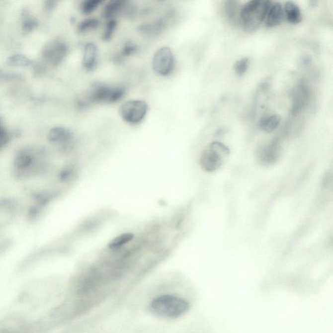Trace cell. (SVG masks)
<instances>
[{
  "label": "cell",
  "mask_w": 333,
  "mask_h": 333,
  "mask_svg": "<svg viewBox=\"0 0 333 333\" xmlns=\"http://www.w3.org/2000/svg\"><path fill=\"white\" fill-rule=\"evenodd\" d=\"M117 26V21L115 18L107 20L105 25L104 33H103L102 39L105 41H110L113 33L115 32L116 27Z\"/></svg>",
  "instance_id": "21"
},
{
  "label": "cell",
  "mask_w": 333,
  "mask_h": 333,
  "mask_svg": "<svg viewBox=\"0 0 333 333\" xmlns=\"http://www.w3.org/2000/svg\"><path fill=\"white\" fill-rule=\"evenodd\" d=\"M249 65H250V61L248 58H244L237 61L234 67L236 73L238 76L244 75L248 71Z\"/></svg>",
  "instance_id": "23"
},
{
  "label": "cell",
  "mask_w": 333,
  "mask_h": 333,
  "mask_svg": "<svg viewBox=\"0 0 333 333\" xmlns=\"http://www.w3.org/2000/svg\"><path fill=\"white\" fill-rule=\"evenodd\" d=\"M174 58L173 53L168 46L160 48L154 55L152 66L158 75L166 77L174 71Z\"/></svg>",
  "instance_id": "6"
},
{
  "label": "cell",
  "mask_w": 333,
  "mask_h": 333,
  "mask_svg": "<svg viewBox=\"0 0 333 333\" xmlns=\"http://www.w3.org/2000/svg\"><path fill=\"white\" fill-rule=\"evenodd\" d=\"M102 3L101 0H85L80 4V10L84 14L92 13Z\"/></svg>",
  "instance_id": "20"
},
{
  "label": "cell",
  "mask_w": 333,
  "mask_h": 333,
  "mask_svg": "<svg viewBox=\"0 0 333 333\" xmlns=\"http://www.w3.org/2000/svg\"><path fill=\"white\" fill-rule=\"evenodd\" d=\"M281 117L279 115L273 114L265 116L260 120L258 127L265 133H271L279 127Z\"/></svg>",
  "instance_id": "15"
},
{
  "label": "cell",
  "mask_w": 333,
  "mask_h": 333,
  "mask_svg": "<svg viewBox=\"0 0 333 333\" xmlns=\"http://www.w3.org/2000/svg\"><path fill=\"white\" fill-rule=\"evenodd\" d=\"M126 90L121 87H111L105 83H96L92 85L88 93V100L97 104H113L121 100Z\"/></svg>",
  "instance_id": "4"
},
{
  "label": "cell",
  "mask_w": 333,
  "mask_h": 333,
  "mask_svg": "<svg viewBox=\"0 0 333 333\" xmlns=\"http://www.w3.org/2000/svg\"><path fill=\"white\" fill-rule=\"evenodd\" d=\"M148 109V104L145 101L132 100L124 102L119 107V113L126 123L137 124L146 117Z\"/></svg>",
  "instance_id": "5"
},
{
  "label": "cell",
  "mask_w": 333,
  "mask_h": 333,
  "mask_svg": "<svg viewBox=\"0 0 333 333\" xmlns=\"http://www.w3.org/2000/svg\"><path fill=\"white\" fill-rule=\"evenodd\" d=\"M166 26V23L164 20H158L155 22L149 23L140 26L138 30L143 34L148 35H158L164 30Z\"/></svg>",
  "instance_id": "17"
},
{
  "label": "cell",
  "mask_w": 333,
  "mask_h": 333,
  "mask_svg": "<svg viewBox=\"0 0 333 333\" xmlns=\"http://www.w3.org/2000/svg\"><path fill=\"white\" fill-rule=\"evenodd\" d=\"M230 154L228 147L219 141H214L202 152L200 165L206 172L216 171L227 162Z\"/></svg>",
  "instance_id": "3"
},
{
  "label": "cell",
  "mask_w": 333,
  "mask_h": 333,
  "mask_svg": "<svg viewBox=\"0 0 333 333\" xmlns=\"http://www.w3.org/2000/svg\"><path fill=\"white\" fill-rule=\"evenodd\" d=\"M151 309L155 315L161 317L175 318L187 313L189 304L188 301L180 297L163 295L153 299Z\"/></svg>",
  "instance_id": "1"
},
{
  "label": "cell",
  "mask_w": 333,
  "mask_h": 333,
  "mask_svg": "<svg viewBox=\"0 0 333 333\" xmlns=\"http://www.w3.org/2000/svg\"><path fill=\"white\" fill-rule=\"evenodd\" d=\"M242 6L239 2L230 0L226 1L225 5V11L227 20L233 25L240 24V13Z\"/></svg>",
  "instance_id": "12"
},
{
  "label": "cell",
  "mask_w": 333,
  "mask_h": 333,
  "mask_svg": "<svg viewBox=\"0 0 333 333\" xmlns=\"http://www.w3.org/2000/svg\"><path fill=\"white\" fill-rule=\"evenodd\" d=\"M284 8L279 2H272L267 10L264 20L265 26L273 27L279 26L284 20Z\"/></svg>",
  "instance_id": "9"
},
{
  "label": "cell",
  "mask_w": 333,
  "mask_h": 333,
  "mask_svg": "<svg viewBox=\"0 0 333 333\" xmlns=\"http://www.w3.org/2000/svg\"><path fill=\"white\" fill-rule=\"evenodd\" d=\"M281 153L279 140L275 139L265 145L258 154V160L263 166H270L277 162Z\"/></svg>",
  "instance_id": "8"
},
{
  "label": "cell",
  "mask_w": 333,
  "mask_h": 333,
  "mask_svg": "<svg viewBox=\"0 0 333 333\" xmlns=\"http://www.w3.org/2000/svg\"><path fill=\"white\" fill-rule=\"evenodd\" d=\"M68 53L66 44L60 41H54L47 44L44 48L43 56L48 63L58 65L62 63Z\"/></svg>",
  "instance_id": "7"
},
{
  "label": "cell",
  "mask_w": 333,
  "mask_h": 333,
  "mask_svg": "<svg viewBox=\"0 0 333 333\" xmlns=\"http://www.w3.org/2000/svg\"><path fill=\"white\" fill-rule=\"evenodd\" d=\"M99 25H100V22L98 19L87 18L80 23L78 26V31L80 33L90 32L98 28Z\"/></svg>",
  "instance_id": "18"
},
{
  "label": "cell",
  "mask_w": 333,
  "mask_h": 333,
  "mask_svg": "<svg viewBox=\"0 0 333 333\" xmlns=\"http://www.w3.org/2000/svg\"><path fill=\"white\" fill-rule=\"evenodd\" d=\"M48 138L52 142L66 144L73 140V135L70 130L66 128L56 127L50 130Z\"/></svg>",
  "instance_id": "14"
},
{
  "label": "cell",
  "mask_w": 333,
  "mask_h": 333,
  "mask_svg": "<svg viewBox=\"0 0 333 333\" xmlns=\"http://www.w3.org/2000/svg\"><path fill=\"white\" fill-rule=\"evenodd\" d=\"M138 50V48L134 44L128 43L124 45L123 49H122L121 56L127 57L131 56L134 54Z\"/></svg>",
  "instance_id": "24"
},
{
  "label": "cell",
  "mask_w": 333,
  "mask_h": 333,
  "mask_svg": "<svg viewBox=\"0 0 333 333\" xmlns=\"http://www.w3.org/2000/svg\"><path fill=\"white\" fill-rule=\"evenodd\" d=\"M134 235L132 233H124L123 235L118 236L113 240L109 242L108 247L111 250H117V249L121 248L128 242L131 241L134 238Z\"/></svg>",
  "instance_id": "19"
},
{
  "label": "cell",
  "mask_w": 333,
  "mask_h": 333,
  "mask_svg": "<svg viewBox=\"0 0 333 333\" xmlns=\"http://www.w3.org/2000/svg\"><path fill=\"white\" fill-rule=\"evenodd\" d=\"M308 99V90L304 85L299 86L295 93L294 103L293 105L292 113L297 114L300 112Z\"/></svg>",
  "instance_id": "16"
},
{
  "label": "cell",
  "mask_w": 333,
  "mask_h": 333,
  "mask_svg": "<svg viewBox=\"0 0 333 333\" xmlns=\"http://www.w3.org/2000/svg\"><path fill=\"white\" fill-rule=\"evenodd\" d=\"M271 1L267 0H252L242 6L240 25L248 31H256L264 22Z\"/></svg>",
  "instance_id": "2"
},
{
  "label": "cell",
  "mask_w": 333,
  "mask_h": 333,
  "mask_svg": "<svg viewBox=\"0 0 333 333\" xmlns=\"http://www.w3.org/2000/svg\"><path fill=\"white\" fill-rule=\"evenodd\" d=\"M8 62L12 66L26 67L31 64L30 60L22 55H14V56L10 57Z\"/></svg>",
  "instance_id": "22"
},
{
  "label": "cell",
  "mask_w": 333,
  "mask_h": 333,
  "mask_svg": "<svg viewBox=\"0 0 333 333\" xmlns=\"http://www.w3.org/2000/svg\"><path fill=\"white\" fill-rule=\"evenodd\" d=\"M127 1L124 0H111L103 8L102 15L105 20L115 18V16L123 12L126 7Z\"/></svg>",
  "instance_id": "11"
},
{
  "label": "cell",
  "mask_w": 333,
  "mask_h": 333,
  "mask_svg": "<svg viewBox=\"0 0 333 333\" xmlns=\"http://www.w3.org/2000/svg\"><path fill=\"white\" fill-rule=\"evenodd\" d=\"M98 48L94 43H88L84 46L82 64L86 70L91 71L95 68L98 60Z\"/></svg>",
  "instance_id": "10"
},
{
  "label": "cell",
  "mask_w": 333,
  "mask_h": 333,
  "mask_svg": "<svg viewBox=\"0 0 333 333\" xmlns=\"http://www.w3.org/2000/svg\"><path fill=\"white\" fill-rule=\"evenodd\" d=\"M36 26L35 20H33L31 17H27L25 20L24 27L27 30H30L32 29L33 27Z\"/></svg>",
  "instance_id": "25"
},
{
  "label": "cell",
  "mask_w": 333,
  "mask_h": 333,
  "mask_svg": "<svg viewBox=\"0 0 333 333\" xmlns=\"http://www.w3.org/2000/svg\"><path fill=\"white\" fill-rule=\"evenodd\" d=\"M284 16L288 22L292 24H298L302 21V13L299 6L294 1L286 2L284 6Z\"/></svg>",
  "instance_id": "13"
}]
</instances>
